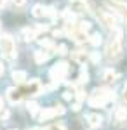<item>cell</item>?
<instances>
[{
    "label": "cell",
    "instance_id": "cell-1",
    "mask_svg": "<svg viewBox=\"0 0 127 130\" xmlns=\"http://www.w3.org/2000/svg\"><path fill=\"white\" fill-rule=\"evenodd\" d=\"M106 52L110 59H113V61L120 59V56H122V30H118V28L113 30V35H111V38L108 42Z\"/></svg>",
    "mask_w": 127,
    "mask_h": 130
},
{
    "label": "cell",
    "instance_id": "cell-2",
    "mask_svg": "<svg viewBox=\"0 0 127 130\" xmlns=\"http://www.w3.org/2000/svg\"><path fill=\"white\" fill-rule=\"evenodd\" d=\"M113 99V94H111V90L108 89H96L92 94H91V97H89V104L92 106V108H101V106H105L108 101Z\"/></svg>",
    "mask_w": 127,
    "mask_h": 130
},
{
    "label": "cell",
    "instance_id": "cell-3",
    "mask_svg": "<svg viewBox=\"0 0 127 130\" xmlns=\"http://www.w3.org/2000/svg\"><path fill=\"white\" fill-rule=\"evenodd\" d=\"M0 50H2V54L7 59H14L16 57V45H14V40L9 35H4L0 38Z\"/></svg>",
    "mask_w": 127,
    "mask_h": 130
},
{
    "label": "cell",
    "instance_id": "cell-4",
    "mask_svg": "<svg viewBox=\"0 0 127 130\" xmlns=\"http://www.w3.org/2000/svg\"><path fill=\"white\" fill-rule=\"evenodd\" d=\"M66 73H68V64H66V62H58V64H54L52 70H50V78L58 82V80H61V78H65Z\"/></svg>",
    "mask_w": 127,
    "mask_h": 130
},
{
    "label": "cell",
    "instance_id": "cell-5",
    "mask_svg": "<svg viewBox=\"0 0 127 130\" xmlns=\"http://www.w3.org/2000/svg\"><path fill=\"white\" fill-rule=\"evenodd\" d=\"M59 115H65V108L63 106H56V108H47V109H44L40 113V121H47L50 118H54V116H59Z\"/></svg>",
    "mask_w": 127,
    "mask_h": 130
},
{
    "label": "cell",
    "instance_id": "cell-6",
    "mask_svg": "<svg viewBox=\"0 0 127 130\" xmlns=\"http://www.w3.org/2000/svg\"><path fill=\"white\" fill-rule=\"evenodd\" d=\"M106 2H108V5L115 10V12H117L122 19L127 21V4L120 2V0H106Z\"/></svg>",
    "mask_w": 127,
    "mask_h": 130
},
{
    "label": "cell",
    "instance_id": "cell-7",
    "mask_svg": "<svg viewBox=\"0 0 127 130\" xmlns=\"http://www.w3.org/2000/svg\"><path fill=\"white\" fill-rule=\"evenodd\" d=\"M98 18L106 28H113V30L117 28V19H115L113 14H110V12H98Z\"/></svg>",
    "mask_w": 127,
    "mask_h": 130
},
{
    "label": "cell",
    "instance_id": "cell-8",
    "mask_svg": "<svg viewBox=\"0 0 127 130\" xmlns=\"http://www.w3.org/2000/svg\"><path fill=\"white\" fill-rule=\"evenodd\" d=\"M70 9L73 12H78V14L89 12V4L85 0H70Z\"/></svg>",
    "mask_w": 127,
    "mask_h": 130
},
{
    "label": "cell",
    "instance_id": "cell-9",
    "mask_svg": "<svg viewBox=\"0 0 127 130\" xmlns=\"http://www.w3.org/2000/svg\"><path fill=\"white\" fill-rule=\"evenodd\" d=\"M7 99L14 104V102H19L23 97H21V92H19V89H9L7 90Z\"/></svg>",
    "mask_w": 127,
    "mask_h": 130
},
{
    "label": "cell",
    "instance_id": "cell-10",
    "mask_svg": "<svg viewBox=\"0 0 127 130\" xmlns=\"http://www.w3.org/2000/svg\"><path fill=\"white\" fill-rule=\"evenodd\" d=\"M87 121H89L91 127H99L101 121H103V118H101L99 115H96V113H92V115H87Z\"/></svg>",
    "mask_w": 127,
    "mask_h": 130
},
{
    "label": "cell",
    "instance_id": "cell-11",
    "mask_svg": "<svg viewBox=\"0 0 127 130\" xmlns=\"http://www.w3.org/2000/svg\"><path fill=\"white\" fill-rule=\"evenodd\" d=\"M12 80L16 83H24L26 82V71H12Z\"/></svg>",
    "mask_w": 127,
    "mask_h": 130
},
{
    "label": "cell",
    "instance_id": "cell-12",
    "mask_svg": "<svg viewBox=\"0 0 127 130\" xmlns=\"http://www.w3.org/2000/svg\"><path fill=\"white\" fill-rule=\"evenodd\" d=\"M73 61L75 62H78V64H84L85 61H87V54L85 52H82V50H78V52H73Z\"/></svg>",
    "mask_w": 127,
    "mask_h": 130
},
{
    "label": "cell",
    "instance_id": "cell-13",
    "mask_svg": "<svg viewBox=\"0 0 127 130\" xmlns=\"http://www.w3.org/2000/svg\"><path fill=\"white\" fill-rule=\"evenodd\" d=\"M21 35L24 37V40H26V42H30V40H33V38L37 37V31H35V30H30V28H24V30L21 31Z\"/></svg>",
    "mask_w": 127,
    "mask_h": 130
},
{
    "label": "cell",
    "instance_id": "cell-14",
    "mask_svg": "<svg viewBox=\"0 0 127 130\" xmlns=\"http://www.w3.org/2000/svg\"><path fill=\"white\" fill-rule=\"evenodd\" d=\"M47 59H49V54H47V52H42V50H37V52H35V61H37L39 64L45 62Z\"/></svg>",
    "mask_w": 127,
    "mask_h": 130
},
{
    "label": "cell",
    "instance_id": "cell-15",
    "mask_svg": "<svg viewBox=\"0 0 127 130\" xmlns=\"http://www.w3.org/2000/svg\"><path fill=\"white\" fill-rule=\"evenodd\" d=\"M115 118H117L118 121H124L127 118V109L125 108H118V109L115 111Z\"/></svg>",
    "mask_w": 127,
    "mask_h": 130
},
{
    "label": "cell",
    "instance_id": "cell-16",
    "mask_svg": "<svg viewBox=\"0 0 127 130\" xmlns=\"http://www.w3.org/2000/svg\"><path fill=\"white\" fill-rule=\"evenodd\" d=\"M115 78H117V73H115L113 70H106L105 75H103V80L105 82H113Z\"/></svg>",
    "mask_w": 127,
    "mask_h": 130
},
{
    "label": "cell",
    "instance_id": "cell-17",
    "mask_svg": "<svg viewBox=\"0 0 127 130\" xmlns=\"http://www.w3.org/2000/svg\"><path fill=\"white\" fill-rule=\"evenodd\" d=\"M28 111H30V115H37L39 104H37V102H28Z\"/></svg>",
    "mask_w": 127,
    "mask_h": 130
},
{
    "label": "cell",
    "instance_id": "cell-18",
    "mask_svg": "<svg viewBox=\"0 0 127 130\" xmlns=\"http://www.w3.org/2000/svg\"><path fill=\"white\" fill-rule=\"evenodd\" d=\"M33 16H35V18L44 16V7H42V5H35V7H33Z\"/></svg>",
    "mask_w": 127,
    "mask_h": 130
},
{
    "label": "cell",
    "instance_id": "cell-19",
    "mask_svg": "<svg viewBox=\"0 0 127 130\" xmlns=\"http://www.w3.org/2000/svg\"><path fill=\"white\" fill-rule=\"evenodd\" d=\"M91 43H92V45H99V43H101V35H99V33H94V35H92V37H91Z\"/></svg>",
    "mask_w": 127,
    "mask_h": 130
},
{
    "label": "cell",
    "instance_id": "cell-20",
    "mask_svg": "<svg viewBox=\"0 0 127 130\" xmlns=\"http://www.w3.org/2000/svg\"><path fill=\"white\" fill-rule=\"evenodd\" d=\"M47 130H66V127L63 123H56V125H50Z\"/></svg>",
    "mask_w": 127,
    "mask_h": 130
},
{
    "label": "cell",
    "instance_id": "cell-21",
    "mask_svg": "<svg viewBox=\"0 0 127 130\" xmlns=\"http://www.w3.org/2000/svg\"><path fill=\"white\" fill-rule=\"evenodd\" d=\"M89 28H91V24H89V23H80V26H78V30L82 31V33H87Z\"/></svg>",
    "mask_w": 127,
    "mask_h": 130
},
{
    "label": "cell",
    "instance_id": "cell-22",
    "mask_svg": "<svg viewBox=\"0 0 127 130\" xmlns=\"http://www.w3.org/2000/svg\"><path fill=\"white\" fill-rule=\"evenodd\" d=\"M87 80H89V75L85 73V71H82V73H80V78H78V82H80V83H87Z\"/></svg>",
    "mask_w": 127,
    "mask_h": 130
},
{
    "label": "cell",
    "instance_id": "cell-23",
    "mask_svg": "<svg viewBox=\"0 0 127 130\" xmlns=\"http://www.w3.org/2000/svg\"><path fill=\"white\" fill-rule=\"evenodd\" d=\"M58 54H61V56H65V54H66V52H68V49H66V45H63V43H61V45H59L58 47Z\"/></svg>",
    "mask_w": 127,
    "mask_h": 130
},
{
    "label": "cell",
    "instance_id": "cell-24",
    "mask_svg": "<svg viewBox=\"0 0 127 130\" xmlns=\"http://www.w3.org/2000/svg\"><path fill=\"white\" fill-rule=\"evenodd\" d=\"M40 43H42L44 47H47V49H54V45H52L49 40H40Z\"/></svg>",
    "mask_w": 127,
    "mask_h": 130
},
{
    "label": "cell",
    "instance_id": "cell-25",
    "mask_svg": "<svg viewBox=\"0 0 127 130\" xmlns=\"http://www.w3.org/2000/svg\"><path fill=\"white\" fill-rule=\"evenodd\" d=\"M91 61H92V62H98L99 61V54L98 52H92V54H91Z\"/></svg>",
    "mask_w": 127,
    "mask_h": 130
},
{
    "label": "cell",
    "instance_id": "cell-26",
    "mask_svg": "<svg viewBox=\"0 0 127 130\" xmlns=\"http://www.w3.org/2000/svg\"><path fill=\"white\" fill-rule=\"evenodd\" d=\"M12 2H14V5H18V7H19V5H23V4L26 2V0H12Z\"/></svg>",
    "mask_w": 127,
    "mask_h": 130
},
{
    "label": "cell",
    "instance_id": "cell-27",
    "mask_svg": "<svg viewBox=\"0 0 127 130\" xmlns=\"http://www.w3.org/2000/svg\"><path fill=\"white\" fill-rule=\"evenodd\" d=\"M63 97H65L66 101H70L71 97H73V94H70V92H65V95H63Z\"/></svg>",
    "mask_w": 127,
    "mask_h": 130
},
{
    "label": "cell",
    "instance_id": "cell-28",
    "mask_svg": "<svg viewBox=\"0 0 127 130\" xmlns=\"http://www.w3.org/2000/svg\"><path fill=\"white\" fill-rule=\"evenodd\" d=\"M124 101H125V102H127V85H125V87H124Z\"/></svg>",
    "mask_w": 127,
    "mask_h": 130
},
{
    "label": "cell",
    "instance_id": "cell-29",
    "mask_svg": "<svg viewBox=\"0 0 127 130\" xmlns=\"http://www.w3.org/2000/svg\"><path fill=\"white\" fill-rule=\"evenodd\" d=\"M4 109V101H2V97H0V111Z\"/></svg>",
    "mask_w": 127,
    "mask_h": 130
},
{
    "label": "cell",
    "instance_id": "cell-30",
    "mask_svg": "<svg viewBox=\"0 0 127 130\" xmlns=\"http://www.w3.org/2000/svg\"><path fill=\"white\" fill-rule=\"evenodd\" d=\"M4 75V66H2V62H0V76Z\"/></svg>",
    "mask_w": 127,
    "mask_h": 130
},
{
    "label": "cell",
    "instance_id": "cell-31",
    "mask_svg": "<svg viewBox=\"0 0 127 130\" xmlns=\"http://www.w3.org/2000/svg\"><path fill=\"white\" fill-rule=\"evenodd\" d=\"M4 5H5V0H0V9H2Z\"/></svg>",
    "mask_w": 127,
    "mask_h": 130
},
{
    "label": "cell",
    "instance_id": "cell-32",
    "mask_svg": "<svg viewBox=\"0 0 127 130\" xmlns=\"http://www.w3.org/2000/svg\"><path fill=\"white\" fill-rule=\"evenodd\" d=\"M28 130H39V128H28Z\"/></svg>",
    "mask_w": 127,
    "mask_h": 130
}]
</instances>
